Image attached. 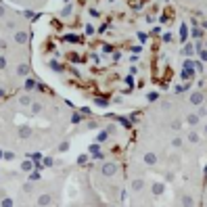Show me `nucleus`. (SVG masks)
<instances>
[{
  "instance_id": "412c9836",
  "label": "nucleus",
  "mask_w": 207,
  "mask_h": 207,
  "mask_svg": "<svg viewBox=\"0 0 207 207\" xmlns=\"http://www.w3.org/2000/svg\"><path fill=\"white\" fill-rule=\"evenodd\" d=\"M71 121H73V123H80V121H82V113H75V115H73V119H71Z\"/></svg>"
},
{
  "instance_id": "5701e85b",
  "label": "nucleus",
  "mask_w": 207,
  "mask_h": 207,
  "mask_svg": "<svg viewBox=\"0 0 207 207\" xmlns=\"http://www.w3.org/2000/svg\"><path fill=\"white\" fill-rule=\"evenodd\" d=\"M98 142H103V140H107V132H101V134H98V138H96Z\"/></svg>"
},
{
  "instance_id": "423d86ee",
  "label": "nucleus",
  "mask_w": 207,
  "mask_h": 207,
  "mask_svg": "<svg viewBox=\"0 0 207 207\" xmlns=\"http://www.w3.org/2000/svg\"><path fill=\"white\" fill-rule=\"evenodd\" d=\"M27 73H29L27 65H19V67H17V75H27Z\"/></svg>"
},
{
  "instance_id": "7ed1b4c3",
  "label": "nucleus",
  "mask_w": 207,
  "mask_h": 207,
  "mask_svg": "<svg viewBox=\"0 0 207 207\" xmlns=\"http://www.w3.org/2000/svg\"><path fill=\"white\" fill-rule=\"evenodd\" d=\"M145 163H147V165H155V163H157L155 153H147V155H145Z\"/></svg>"
},
{
  "instance_id": "6ab92c4d",
  "label": "nucleus",
  "mask_w": 207,
  "mask_h": 207,
  "mask_svg": "<svg viewBox=\"0 0 207 207\" xmlns=\"http://www.w3.org/2000/svg\"><path fill=\"white\" fill-rule=\"evenodd\" d=\"M67 149H69V142H61V145H59V151L61 153H65Z\"/></svg>"
},
{
  "instance_id": "dca6fc26",
  "label": "nucleus",
  "mask_w": 207,
  "mask_h": 207,
  "mask_svg": "<svg viewBox=\"0 0 207 207\" xmlns=\"http://www.w3.org/2000/svg\"><path fill=\"white\" fill-rule=\"evenodd\" d=\"M96 105H98V107H107V105H109V101H105V98H96Z\"/></svg>"
},
{
  "instance_id": "f03ea898",
  "label": "nucleus",
  "mask_w": 207,
  "mask_h": 207,
  "mask_svg": "<svg viewBox=\"0 0 207 207\" xmlns=\"http://www.w3.org/2000/svg\"><path fill=\"white\" fill-rule=\"evenodd\" d=\"M191 103L193 105H201L203 103V92H193L191 94Z\"/></svg>"
},
{
  "instance_id": "f8f14e48",
  "label": "nucleus",
  "mask_w": 207,
  "mask_h": 207,
  "mask_svg": "<svg viewBox=\"0 0 207 207\" xmlns=\"http://www.w3.org/2000/svg\"><path fill=\"white\" fill-rule=\"evenodd\" d=\"M188 140H191V142H199V134H197V132H191V134H188Z\"/></svg>"
},
{
  "instance_id": "f257e3e1",
  "label": "nucleus",
  "mask_w": 207,
  "mask_h": 207,
  "mask_svg": "<svg viewBox=\"0 0 207 207\" xmlns=\"http://www.w3.org/2000/svg\"><path fill=\"white\" fill-rule=\"evenodd\" d=\"M27 38H29L27 32H15V42H17V44H25V42H27Z\"/></svg>"
},
{
  "instance_id": "a878e982",
  "label": "nucleus",
  "mask_w": 207,
  "mask_h": 207,
  "mask_svg": "<svg viewBox=\"0 0 207 207\" xmlns=\"http://www.w3.org/2000/svg\"><path fill=\"white\" fill-rule=\"evenodd\" d=\"M197 115H199V117H203V115H207V109H205V107H201V109H199V113H197Z\"/></svg>"
},
{
  "instance_id": "ddd939ff",
  "label": "nucleus",
  "mask_w": 207,
  "mask_h": 207,
  "mask_svg": "<svg viewBox=\"0 0 207 207\" xmlns=\"http://www.w3.org/2000/svg\"><path fill=\"white\" fill-rule=\"evenodd\" d=\"M21 169H23V172H32V163H29V161H23V165H21Z\"/></svg>"
},
{
  "instance_id": "9b49d317",
  "label": "nucleus",
  "mask_w": 207,
  "mask_h": 207,
  "mask_svg": "<svg viewBox=\"0 0 207 207\" xmlns=\"http://www.w3.org/2000/svg\"><path fill=\"white\" fill-rule=\"evenodd\" d=\"M186 121L191 123V125H195L197 121H199V115H188V117H186Z\"/></svg>"
},
{
  "instance_id": "b1692460",
  "label": "nucleus",
  "mask_w": 207,
  "mask_h": 207,
  "mask_svg": "<svg viewBox=\"0 0 207 207\" xmlns=\"http://www.w3.org/2000/svg\"><path fill=\"white\" fill-rule=\"evenodd\" d=\"M199 57H201L203 61H207V50H205V48H201V52H199Z\"/></svg>"
},
{
  "instance_id": "393cba45",
  "label": "nucleus",
  "mask_w": 207,
  "mask_h": 207,
  "mask_svg": "<svg viewBox=\"0 0 207 207\" xmlns=\"http://www.w3.org/2000/svg\"><path fill=\"white\" fill-rule=\"evenodd\" d=\"M32 101H29V96H21V105H29Z\"/></svg>"
},
{
  "instance_id": "4468645a",
  "label": "nucleus",
  "mask_w": 207,
  "mask_h": 207,
  "mask_svg": "<svg viewBox=\"0 0 207 207\" xmlns=\"http://www.w3.org/2000/svg\"><path fill=\"white\" fill-rule=\"evenodd\" d=\"M23 86H25V90H32V88L36 86V82H34V80H25V84H23Z\"/></svg>"
},
{
  "instance_id": "f3484780",
  "label": "nucleus",
  "mask_w": 207,
  "mask_h": 207,
  "mask_svg": "<svg viewBox=\"0 0 207 207\" xmlns=\"http://www.w3.org/2000/svg\"><path fill=\"white\" fill-rule=\"evenodd\" d=\"M50 67H52V69H55V71H59V73H61V71H63V67L59 65V63H55V61H52V63H50Z\"/></svg>"
},
{
  "instance_id": "39448f33",
  "label": "nucleus",
  "mask_w": 207,
  "mask_h": 207,
  "mask_svg": "<svg viewBox=\"0 0 207 207\" xmlns=\"http://www.w3.org/2000/svg\"><path fill=\"white\" fill-rule=\"evenodd\" d=\"M52 203V197L50 195H42L40 199H38V205H50Z\"/></svg>"
},
{
  "instance_id": "c756f323",
  "label": "nucleus",
  "mask_w": 207,
  "mask_h": 207,
  "mask_svg": "<svg viewBox=\"0 0 207 207\" xmlns=\"http://www.w3.org/2000/svg\"><path fill=\"white\" fill-rule=\"evenodd\" d=\"M65 2H67V4H69V2H71V0H65Z\"/></svg>"
},
{
  "instance_id": "c85d7f7f",
  "label": "nucleus",
  "mask_w": 207,
  "mask_h": 207,
  "mask_svg": "<svg viewBox=\"0 0 207 207\" xmlns=\"http://www.w3.org/2000/svg\"><path fill=\"white\" fill-rule=\"evenodd\" d=\"M0 17H4V6H0Z\"/></svg>"
},
{
  "instance_id": "7c9ffc66",
  "label": "nucleus",
  "mask_w": 207,
  "mask_h": 207,
  "mask_svg": "<svg viewBox=\"0 0 207 207\" xmlns=\"http://www.w3.org/2000/svg\"><path fill=\"white\" fill-rule=\"evenodd\" d=\"M205 134H207V125H205Z\"/></svg>"
},
{
  "instance_id": "cd10ccee",
  "label": "nucleus",
  "mask_w": 207,
  "mask_h": 207,
  "mask_svg": "<svg viewBox=\"0 0 207 207\" xmlns=\"http://www.w3.org/2000/svg\"><path fill=\"white\" fill-rule=\"evenodd\" d=\"M6 67V59H0V69H4Z\"/></svg>"
},
{
  "instance_id": "2f4dec72",
  "label": "nucleus",
  "mask_w": 207,
  "mask_h": 207,
  "mask_svg": "<svg viewBox=\"0 0 207 207\" xmlns=\"http://www.w3.org/2000/svg\"><path fill=\"white\" fill-rule=\"evenodd\" d=\"M0 157H2V153H0Z\"/></svg>"
},
{
  "instance_id": "0eeeda50",
  "label": "nucleus",
  "mask_w": 207,
  "mask_h": 207,
  "mask_svg": "<svg viewBox=\"0 0 207 207\" xmlns=\"http://www.w3.org/2000/svg\"><path fill=\"white\" fill-rule=\"evenodd\" d=\"M163 184H161V182H157V184H153V195H161V193H163Z\"/></svg>"
},
{
  "instance_id": "2eb2a0df",
  "label": "nucleus",
  "mask_w": 207,
  "mask_h": 207,
  "mask_svg": "<svg viewBox=\"0 0 207 207\" xmlns=\"http://www.w3.org/2000/svg\"><path fill=\"white\" fill-rule=\"evenodd\" d=\"M184 55H188V57L193 55V44H186V46H184Z\"/></svg>"
},
{
  "instance_id": "4be33fe9",
  "label": "nucleus",
  "mask_w": 207,
  "mask_h": 207,
  "mask_svg": "<svg viewBox=\"0 0 207 207\" xmlns=\"http://www.w3.org/2000/svg\"><path fill=\"white\" fill-rule=\"evenodd\" d=\"M182 205H193V199L191 197H182Z\"/></svg>"
},
{
  "instance_id": "bb28decb",
  "label": "nucleus",
  "mask_w": 207,
  "mask_h": 207,
  "mask_svg": "<svg viewBox=\"0 0 207 207\" xmlns=\"http://www.w3.org/2000/svg\"><path fill=\"white\" fill-rule=\"evenodd\" d=\"M193 36H195V38H201L203 34H201V29H195V32H193Z\"/></svg>"
},
{
  "instance_id": "20e7f679",
  "label": "nucleus",
  "mask_w": 207,
  "mask_h": 207,
  "mask_svg": "<svg viewBox=\"0 0 207 207\" xmlns=\"http://www.w3.org/2000/svg\"><path fill=\"white\" fill-rule=\"evenodd\" d=\"M115 169H117V165H115V163H107V165L103 167V174L111 176V174H115Z\"/></svg>"
},
{
  "instance_id": "aec40b11",
  "label": "nucleus",
  "mask_w": 207,
  "mask_h": 207,
  "mask_svg": "<svg viewBox=\"0 0 207 207\" xmlns=\"http://www.w3.org/2000/svg\"><path fill=\"white\" fill-rule=\"evenodd\" d=\"M32 111H34V113H40V111H42V105H38V103L32 105Z\"/></svg>"
},
{
  "instance_id": "6e6552de",
  "label": "nucleus",
  "mask_w": 207,
  "mask_h": 207,
  "mask_svg": "<svg viewBox=\"0 0 207 207\" xmlns=\"http://www.w3.org/2000/svg\"><path fill=\"white\" fill-rule=\"evenodd\" d=\"M19 134H21V138H27L32 134V128H29V125H23V128L19 130Z\"/></svg>"
},
{
  "instance_id": "9d476101",
  "label": "nucleus",
  "mask_w": 207,
  "mask_h": 207,
  "mask_svg": "<svg viewBox=\"0 0 207 207\" xmlns=\"http://www.w3.org/2000/svg\"><path fill=\"white\" fill-rule=\"evenodd\" d=\"M71 13H73V6H71V4H67L65 8H63V13H61V15H63V17H69Z\"/></svg>"
},
{
  "instance_id": "1a4fd4ad",
  "label": "nucleus",
  "mask_w": 207,
  "mask_h": 207,
  "mask_svg": "<svg viewBox=\"0 0 207 207\" xmlns=\"http://www.w3.org/2000/svg\"><path fill=\"white\" fill-rule=\"evenodd\" d=\"M142 186H145L142 180H134V182H132V188H134V191H142Z\"/></svg>"
},
{
  "instance_id": "a211bd4d",
  "label": "nucleus",
  "mask_w": 207,
  "mask_h": 207,
  "mask_svg": "<svg viewBox=\"0 0 207 207\" xmlns=\"http://www.w3.org/2000/svg\"><path fill=\"white\" fill-rule=\"evenodd\" d=\"M147 98H149V101H151V103H155V101H157V98H159V94H157V92H151V94H149Z\"/></svg>"
}]
</instances>
